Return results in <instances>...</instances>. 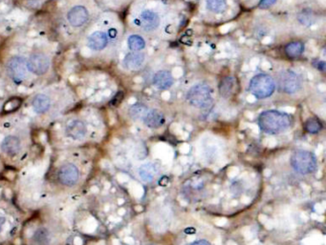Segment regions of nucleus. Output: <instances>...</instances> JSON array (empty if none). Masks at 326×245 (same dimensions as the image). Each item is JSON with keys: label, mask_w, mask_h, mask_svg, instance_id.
Segmentation results:
<instances>
[{"label": "nucleus", "mask_w": 326, "mask_h": 245, "mask_svg": "<svg viewBox=\"0 0 326 245\" xmlns=\"http://www.w3.org/2000/svg\"><path fill=\"white\" fill-rule=\"evenodd\" d=\"M293 117L289 114L277 110H268L258 117L259 128L270 135L283 133L291 128Z\"/></svg>", "instance_id": "f257e3e1"}, {"label": "nucleus", "mask_w": 326, "mask_h": 245, "mask_svg": "<svg viewBox=\"0 0 326 245\" xmlns=\"http://www.w3.org/2000/svg\"><path fill=\"white\" fill-rule=\"evenodd\" d=\"M291 165L294 171L300 175H309L314 173L318 166L314 154L307 150H298L291 157Z\"/></svg>", "instance_id": "f03ea898"}, {"label": "nucleus", "mask_w": 326, "mask_h": 245, "mask_svg": "<svg viewBox=\"0 0 326 245\" xmlns=\"http://www.w3.org/2000/svg\"><path fill=\"white\" fill-rule=\"evenodd\" d=\"M212 89L207 83H199L193 86L187 93V100L191 105L198 109H208L213 102Z\"/></svg>", "instance_id": "7ed1b4c3"}, {"label": "nucleus", "mask_w": 326, "mask_h": 245, "mask_svg": "<svg viewBox=\"0 0 326 245\" xmlns=\"http://www.w3.org/2000/svg\"><path fill=\"white\" fill-rule=\"evenodd\" d=\"M249 91L259 99L271 96L276 91V82L272 77L259 74L254 76L249 84Z\"/></svg>", "instance_id": "20e7f679"}, {"label": "nucleus", "mask_w": 326, "mask_h": 245, "mask_svg": "<svg viewBox=\"0 0 326 245\" xmlns=\"http://www.w3.org/2000/svg\"><path fill=\"white\" fill-rule=\"evenodd\" d=\"M279 89L286 93H294L302 88L301 78L293 71L280 72L278 77Z\"/></svg>", "instance_id": "39448f33"}, {"label": "nucleus", "mask_w": 326, "mask_h": 245, "mask_svg": "<svg viewBox=\"0 0 326 245\" xmlns=\"http://www.w3.org/2000/svg\"><path fill=\"white\" fill-rule=\"evenodd\" d=\"M9 78L14 83H21L27 77V61L22 57H13L6 66Z\"/></svg>", "instance_id": "423d86ee"}, {"label": "nucleus", "mask_w": 326, "mask_h": 245, "mask_svg": "<svg viewBox=\"0 0 326 245\" xmlns=\"http://www.w3.org/2000/svg\"><path fill=\"white\" fill-rule=\"evenodd\" d=\"M27 68L36 76H43L50 68V59L46 55L34 54L27 60Z\"/></svg>", "instance_id": "0eeeda50"}, {"label": "nucleus", "mask_w": 326, "mask_h": 245, "mask_svg": "<svg viewBox=\"0 0 326 245\" xmlns=\"http://www.w3.org/2000/svg\"><path fill=\"white\" fill-rule=\"evenodd\" d=\"M58 177L61 184L65 186H73L80 178V171L75 164H63L59 169Z\"/></svg>", "instance_id": "6e6552de"}, {"label": "nucleus", "mask_w": 326, "mask_h": 245, "mask_svg": "<svg viewBox=\"0 0 326 245\" xmlns=\"http://www.w3.org/2000/svg\"><path fill=\"white\" fill-rule=\"evenodd\" d=\"M89 19V12L87 11V9L78 5V6H74L71 8L68 13H67V20L73 27H82L84 26Z\"/></svg>", "instance_id": "1a4fd4ad"}, {"label": "nucleus", "mask_w": 326, "mask_h": 245, "mask_svg": "<svg viewBox=\"0 0 326 245\" xmlns=\"http://www.w3.org/2000/svg\"><path fill=\"white\" fill-rule=\"evenodd\" d=\"M66 135L74 140H83L86 135V125L80 119L70 120L65 128Z\"/></svg>", "instance_id": "9d476101"}, {"label": "nucleus", "mask_w": 326, "mask_h": 245, "mask_svg": "<svg viewBox=\"0 0 326 245\" xmlns=\"http://www.w3.org/2000/svg\"><path fill=\"white\" fill-rule=\"evenodd\" d=\"M143 122L148 128L157 129L162 127L166 122V117L164 114L157 109L148 110L145 117L143 119Z\"/></svg>", "instance_id": "9b49d317"}, {"label": "nucleus", "mask_w": 326, "mask_h": 245, "mask_svg": "<svg viewBox=\"0 0 326 245\" xmlns=\"http://www.w3.org/2000/svg\"><path fill=\"white\" fill-rule=\"evenodd\" d=\"M140 23L145 32H153L160 25V18L157 13L146 10L140 16Z\"/></svg>", "instance_id": "f8f14e48"}, {"label": "nucleus", "mask_w": 326, "mask_h": 245, "mask_svg": "<svg viewBox=\"0 0 326 245\" xmlns=\"http://www.w3.org/2000/svg\"><path fill=\"white\" fill-rule=\"evenodd\" d=\"M1 150L8 156H15L21 150L20 140L15 136H8L1 142Z\"/></svg>", "instance_id": "ddd939ff"}, {"label": "nucleus", "mask_w": 326, "mask_h": 245, "mask_svg": "<svg viewBox=\"0 0 326 245\" xmlns=\"http://www.w3.org/2000/svg\"><path fill=\"white\" fill-rule=\"evenodd\" d=\"M153 83L158 89L167 90L173 84V78L168 71H159L153 78Z\"/></svg>", "instance_id": "4468645a"}, {"label": "nucleus", "mask_w": 326, "mask_h": 245, "mask_svg": "<svg viewBox=\"0 0 326 245\" xmlns=\"http://www.w3.org/2000/svg\"><path fill=\"white\" fill-rule=\"evenodd\" d=\"M108 36L104 32H95L88 37V46L95 51H102L108 46Z\"/></svg>", "instance_id": "2eb2a0df"}, {"label": "nucleus", "mask_w": 326, "mask_h": 245, "mask_svg": "<svg viewBox=\"0 0 326 245\" xmlns=\"http://www.w3.org/2000/svg\"><path fill=\"white\" fill-rule=\"evenodd\" d=\"M145 62V56L141 53H130L123 59V65L129 70H139Z\"/></svg>", "instance_id": "dca6fc26"}, {"label": "nucleus", "mask_w": 326, "mask_h": 245, "mask_svg": "<svg viewBox=\"0 0 326 245\" xmlns=\"http://www.w3.org/2000/svg\"><path fill=\"white\" fill-rule=\"evenodd\" d=\"M159 173V168L154 163H145L139 168V175L145 182H151Z\"/></svg>", "instance_id": "f3484780"}, {"label": "nucleus", "mask_w": 326, "mask_h": 245, "mask_svg": "<svg viewBox=\"0 0 326 245\" xmlns=\"http://www.w3.org/2000/svg\"><path fill=\"white\" fill-rule=\"evenodd\" d=\"M32 105L37 114H44L51 107V100L44 93H38L33 99Z\"/></svg>", "instance_id": "a211bd4d"}, {"label": "nucleus", "mask_w": 326, "mask_h": 245, "mask_svg": "<svg viewBox=\"0 0 326 245\" xmlns=\"http://www.w3.org/2000/svg\"><path fill=\"white\" fill-rule=\"evenodd\" d=\"M234 86H235L234 79L231 78V77H226L221 82H219L218 91L223 97L227 98L233 92Z\"/></svg>", "instance_id": "6ab92c4d"}, {"label": "nucleus", "mask_w": 326, "mask_h": 245, "mask_svg": "<svg viewBox=\"0 0 326 245\" xmlns=\"http://www.w3.org/2000/svg\"><path fill=\"white\" fill-rule=\"evenodd\" d=\"M33 242L35 245H50L51 235L48 229L44 227L38 228L33 236Z\"/></svg>", "instance_id": "aec40b11"}, {"label": "nucleus", "mask_w": 326, "mask_h": 245, "mask_svg": "<svg viewBox=\"0 0 326 245\" xmlns=\"http://www.w3.org/2000/svg\"><path fill=\"white\" fill-rule=\"evenodd\" d=\"M303 50H304V45L302 42L295 41V42H291L285 47V54L290 59H297L303 53Z\"/></svg>", "instance_id": "412c9836"}, {"label": "nucleus", "mask_w": 326, "mask_h": 245, "mask_svg": "<svg viewBox=\"0 0 326 245\" xmlns=\"http://www.w3.org/2000/svg\"><path fill=\"white\" fill-rule=\"evenodd\" d=\"M148 108L145 104H134V105L129 109V116L134 119V120H142L145 117L146 113L148 112Z\"/></svg>", "instance_id": "4be33fe9"}, {"label": "nucleus", "mask_w": 326, "mask_h": 245, "mask_svg": "<svg viewBox=\"0 0 326 245\" xmlns=\"http://www.w3.org/2000/svg\"><path fill=\"white\" fill-rule=\"evenodd\" d=\"M323 123L317 117H310L304 123V129L309 134H318L323 130Z\"/></svg>", "instance_id": "5701e85b"}, {"label": "nucleus", "mask_w": 326, "mask_h": 245, "mask_svg": "<svg viewBox=\"0 0 326 245\" xmlns=\"http://www.w3.org/2000/svg\"><path fill=\"white\" fill-rule=\"evenodd\" d=\"M207 8L211 12L221 13L227 9L226 0H207Z\"/></svg>", "instance_id": "b1692460"}, {"label": "nucleus", "mask_w": 326, "mask_h": 245, "mask_svg": "<svg viewBox=\"0 0 326 245\" xmlns=\"http://www.w3.org/2000/svg\"><path fill=\"white\" fill-rule=\"evenodd\" d=\"M127 44L131 51L138 52L143 50L145 47V39L140 35H133L128 37Z\"/></svg>", "instance_id": "393cba45"}, {"label": "nucleus", "mask_w": 326, "mask_h": 245, "mask_svg": "<svg viewBox=\"0 0 326 245\" xmlns=\"http://www.w3.org/2000/svg\"><path fill=\"white\" fill-rule=\"evenodd\" d=\"M21 105V99L18 97H13L11 98L10 100H8L5 105H4V111L5 112H12L14 110H16L17 108H19V106Z\"/></svg>", "instance_id": "a878e982"}, {"label": "nucleus", "mask_w": 326, "mask_h": 245, "mask_svg": "<svg viewBox=\"0 0 326 245\" xmlns=\"http://www.w3.org/2000/svg\"><path fill=\"white\" fill-rule=\"evenodd\" d=\"M298 18H299V20H300L301 23L308 26V25L312 23V21H313V13L311 12V11H309V10H303L299 14Z\"/></svg>", "instance_id": "bb28decb"}, {"label": "nucleus", "mask_w": 326, "mask_h": 245, "mask_svg": "<svg viewBox=\"0 0 326 245\" xmlns=\"http://www.w3.org/2000/svg\"><path fill=\"white\" fill-rule=\"evenodd\" d=\"M276 1L277 0H261L260 2H259V8L260 9H268V8H270L273 4H275L276 3Z\"/></svg>", "instance_id": "cd10ccee"}, {"label": "nucleus", "mask_w": 326, "mask_h": 245, "mask_svg": "<svg viewBox=\"0 0 326 245\" xmlns=\"http://www.w3.org/2000/svg\"><path fill=\"white\" fill-rule=\"evenodd\" d=\"M122 99H123V93H122V92H119V93H117V94L114 96V98L112 99L111 104L113 106H117L118 104L121 103Z\"/></svg>", "instance_id": "c85d7f7f"}, {"label": "nucleus", "mask_w": 326, "mask_h": 245, "mask_svg": "<svg viewBox=\"0 0 326 245\" xmlns=\"http://www.w3.org/2000/svg\"><path fill=\"white\" fill-rule=\"evenodd\" d=\"M191 245H211V244L206 240H200V241L194 242V244H192Z\"/></svg>", "instance_id": "c756f323"}, {"label": "nucleus", "mask_w": 326, "mask_h": 245, "mask_svg": "<svg viewBox=\"0 0 326 245\" xmlns=\"http://www.w3.org/2000/svg\"><path fill=\"white\" fill-rule=\"evenodd\" d=\"M318 69H320V70L322 71L326 70V62H324V61L319 62V64H318Z\"/></svg>", "instance_id": "7c9ffc66"}, {"label": "nucleus", "mask_w": 326, "mask_h": 245, "mask_svg": "<svg viewBox=\"0 0 326 245\" xmlns=\"http://www.w3.org/2000/svg\"><path fill=\"white\" fill-rule=\"evenodd\" d=\"M5 217H3V216H1L0 215V231H1V229H2V227H3V225L5 224Z\"/></svg>", "instance_id": "2f4dec72"}]
</instances>
